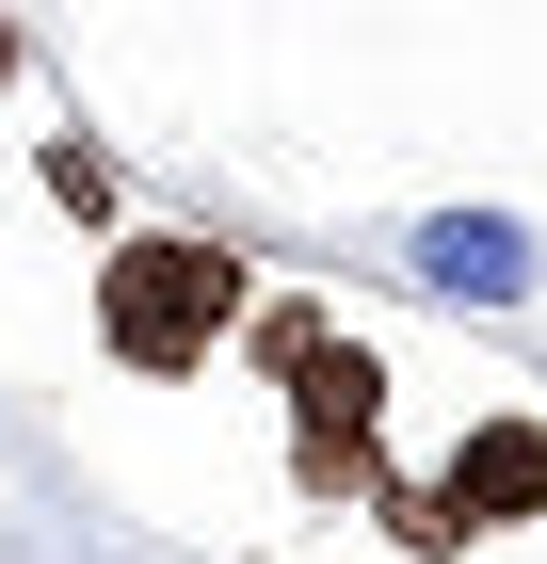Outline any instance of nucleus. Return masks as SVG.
I'll return each mask as SVG.
<instances>
[{
    "label": "nucleus",
    "mask_w": 547,
    "mask_h": 564,
    "mask_svg": "<svg viewBox=\"0 0 547 564\" xmlns=\"http://www.w3.org/2000/svg\"><path fill=\"white\" fill-rule=\"evenodd\" d=\"M258 323V259L210 226H113L97 242V355L129 388H194L226 339Z\"/></svg>",
    "instance_id": "nucleus-1"
},
{
    "label": "nucleus",
    "mask_w": 547,
    "mask_h": 564,
    "mask_svg": "<svg viewBox=\"0 0 547 564\" xmlns=\"http://www.w3.org/2000/svg\"><path fill=\"white\" fill-rule=\"evenodd\" d=\"M242 355L274 371V403H291V500H386V355L338 323V306H306V291H258V323H242Z\"/></svg>",
    "instance_id": "nucleus-2"
},
{
    "label": "nucleus",
    "mask_w": 547,
    "mask_h": 564,
    "mask_svg": "<svg viewBox=\"0 0 547 564\" xmlns=\"http://www.w3.org/2000/svg\"><path fill=\"white\" fill-rule=\"evenodd\" d=\"M371 517H386L403 564H451V549H483V532H532L547 517V403H483L451 468H435V484H386Z\"/></svg>",
    "instance_id": "nucleus-3"
},
{
    "label": "nucleus",
    "mask_w": 547,
    "mask_h": 564,
    "mask_svg": "<svg viewBox=\"0 0 547 564\" xmlns=\"http://www.w3.org/2000/svg\"><path fill=\"white\" fill-rule=\"evenodd\" d=\"M403 291H435V306H467V323H515V306L547 291V226L532 210H419L403 226Z\"/></svg>",
    "instance_id": "nucleus-4"
},
{
    "label": "nucleus",
    "mask_w": 547,
    "mask_h": 564,
    "mask_svg": "<svg viewBox=\"0 0 547 564\" xmlns=\"http://www.w3.org/2000/svg\"><path fill=\"white\" fill-rule=\"evenodd\" d=\"M33 194H48L65 226H97V242L129 226V177H113V145H97V130H33Z\"/></svg>",
    "instance_id": "nucleus-5"
},
{
    "label": "nucleus",
    "mask_w": 547,
    "mask_h": 564,
    "mask_svg": "<svg viewBox=\"0 0 547 564\" xmlns=\"http://www.w3.org/2000/svg\"><path fill=\"white\" fill-rule=\"evenodd\" d=\"M0 82H33V33H17V17H0Z\"/></svg>",
    "instance_id": "nucleus-6"
}]
</instances>
